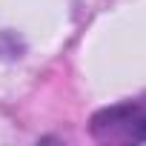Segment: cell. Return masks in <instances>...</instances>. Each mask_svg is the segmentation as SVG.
<instances>
[{
    "label": "cell",
    "instance_id": "cell-1",
    "mask_svg": "<svg viewBox=\"0 0 146 146\" xmlns=\"http://www.w3.org/2000/svg\"><path fill=\"white\" fill-rule=\"evenodd\" d=\"M92 135L106 143H146V100H123L92 117Z\"/></svg>",
    "mask_w": 146,
    "mask_h": 146
}]
</instances>
